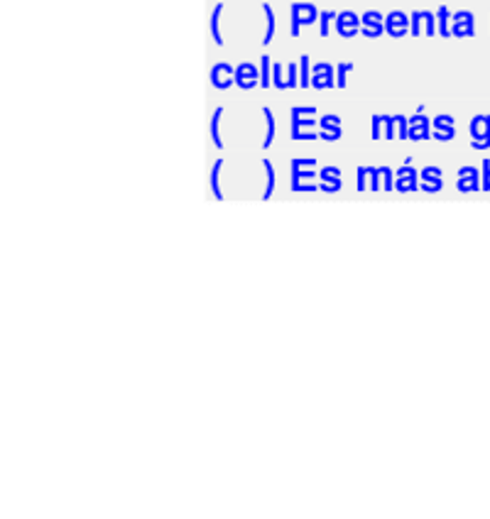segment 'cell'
Instances as JSON below:
<instances>
[{"instance_id": "1", "label": "cell", "mask_w": 490, "mask_h": 519, "mask_svg": "<svg viewBox=\"0 0 490 519\" xmlns=\"http://www.w3.org/2000/svg\"><path fill=\"white\" fill-rule=\"evenodd\" d=\"M289 12H292V37H300L302 27L307 25H314L316 20H319L321 12L316 10L314 3H292V8H289Z\"/></svg>"}, {"instance_id": "2", "label": "cell", "mask_w": 490, "mask_h": 519, "mask_svg": "<svg viewBox=\"0 0 490 519\" xmlns=\"http://www.w3.org/2000/svg\"><path fill=\"white\" fill-rule=\"evenodd\" d=\"M272 83L279 91L297 89L300 86V62L287 64V69L282 64H272Z\"/></svg>"}, {"instance_id": "3", "label": "cell", "mask_w": 490, "mask_h": 519, "mask_svg": "<svg viewBox=\"0 0 490 519\" xmlns=\"http://www.w3.org/2000/svg\"><path fill=\"white\" fill-rule=\"evenodd\" d=\"M471 147L473 150L490 147V115H475L471 120Z\"/></svg>"}, {"instance_id": "4", "label": "cell", "mask_w": 490, "mask_h": 519, "mask_svg": "<svg viewBox=\"0 0 490 519\" xmlns=\"http://www.w3.org/2000/svg\"><path fill=\"white\" fill-rule=\"evenodd\" d=\"M422 30L427 37L436 35V15H432V12H427V10H414L412 15H409V35L419 37Z\"/></svg>"}, {"instance_id": "5", "label": "cell", "mask_w": 490, "mask_h": 519, "mask_svg": "<svg viewBox=\"0 0 490 519\" xmlns=\"http://www.w3.org/2000/svg\"><path fill=\"white\" fill-rule=\"evenodd\" d=\"M209 81L213 83V89L226 91L236 83V67H231L228 62H218L211 67V74H209Z\"/></svg>"}, {"instance_id": "6", "label": "cell", "mask_w": 490, "mask_h": 519, "mask_svg": "<svg viewBox=\"0 0 490 519\" xmlns=\"http://www.w3.org/2000/svg\"><path fill=\"white\" fill-rule=\"evenodd\" d=\"M334 30L338 32L343 40H351L361 32V15H356L353 10H343L336 15L334 20Z\"/></svg>"}, {"instance_id": "7", "label": "cell", "mask_w": 490, "mask_h": 519, "mask_svg": "<svg viewBox=\"0 0 490 519\" xmlns=\"http://www.w3.org/2000/svg\"><path fill=\"white\" fill-rule=\"evenodd\" d=\"M409 140L412 142H427L432 140V120L424 115L422 108L409 118Z\"/></svg>"}, {"instance_id": "8", "label": "cell", "mask_w": 490, "mask_h": 519, "mask_svg": "<svg viewBox=\"0 0 490 519\" xmlns=\"http://www.w3.org/2000/svg\"><path fill=\"white\" fill-rule=\"evenodd\" d=\"M311 86L316 91L334 89L336 86V67L329 62H321L316 67H311Z\"/></svg>"}, {"instance_id": "9", "label": "cell", "mask_w": 490, "mask_h": 519, "mask_svg": "<svg viewBox=\"0 0 490 519\" xmlns=\"http://www.w3.org/2000/svg\"><path fill=\"white\" fill-rule=\"evenodd\" d=\"M236 86L243 91H250L255 86H260V67L250 62H243L236 67Z\"/></svg>"}, {"instance_id": "10", "label": "cell", "mask_w": 490, "mask_h": 519, "mask_svg": "<svg viewBox=\"0 0 490 519\" xmlns=\"http://www.w3.org/2000/svg\"><path fill=\"white\" fill-rule=\"evenodd\" d=\"M361 32H363V37H368V40H377V37H382V32H385V17H382V12L380 10L363 12Z\"/></svg>"}, {"instance_id": "11", "label": "cell", "mask_w": 490, "mask_h": 519, "mask_svg": "<svg viewBox=\"0 0 490 519\" xmlns=\"http://www.w3.org/2000/svg\"><path fill=\"white\" fill-rule=\"evenodd\" d=\"M314 113H316V108H311V105H294L292 108V135L304 133V130H309V128H316Z\"/></svg>"}, {"instance_id": "12", "label": "cell", "mask_w": 490, "mask_h": 519, "mask_svg": "<svg viewBox=\"0 0 490 519\" xmlns=\"http://www.w3.org/2000/svg\"><path fill=\"white\" fill-rule=\"evenodd\" d=\"M419 189V171L414 167H400L395 171V192L412 194Z\"/></svg>"}, {"instance_id": "13", "label": "cell", "mask_w": 490, "mask_h": 519, "mask_svg": "<svg viewBox=\"0 0 490 519\" xmlns=\"http://www.w3.org/2000/svg\"><path fill=\"white\" fill-rule=\"evenodd\" d=\"M385 32L395 40L409 35V15L402 10H392L385 15Z\"/></svg>"}, {"instance_id": "14", "label": "cell", "mask_w": 490, "mask_h": 519, "mask_svg": "<svg viewBox=\"0 0 490 519\" xmlns=\"http://www.w3.org/2000/svg\"><path fill=\"white\" fill-rule=\"evenodd\" d=\"M419 189L427 194H439L444 189V174L439 167H424L419 171Z\"/></svg>"}, {"instance_id": "15", "label": "cell", "mask_w": 490, "mask_h": 519, "mask_svg": "<svg viewBox=\"0 0 490 519\" xmlns=\"http://www.w3.org/2000/svg\"><path fill=\"white\" fill-rule=\"evenodd\" d=\"M456 189H459L461 194H473V192H478V189H483L478 167H461L459 179H456Z\"/></svg>"}, {"instance_id": "16", "label": "cell", "mask_w": 490, "mask_h": 519, "mask_svg": "<svg viewBox=\"0 0 490 519\" xmlns=\"http://www.w3.org/2000/svg\"><path fill=\"white\" fill-rule=\"evenodd\" d=\"M319 137L324 142H336L341 140V135H343V125H341V118L334 113L324 115V118L319 120Z\"/></svg>"}, {"instance_id": "17", "label": "cell", "mask_w": 490, "mask_h": 519, "mask_svg": "<svg viewBox=\"0 0 490 519\" xmlns=\"http://www.w3.org/2000/svg\"><path fill=\"white\" fill-rule=\"evenodd\" d=\"M456 135L454 130V118L451 115H436L432 120V137L436 142H451Z\"/></svg>"}, {"instance_id": "18", "label": "cell", "mask_w": 490, "mask_h": 519, "mask_svg": "<svg viewBox=\"0 0 490 519\" xmlns=\"http://www.w3.org/2000/svg\"><path fill=\"white\" fill-rule=\"evenodd\" d=\"M451 35L454 37H471L473 35V12L461 10L451 17Z\"/></svg>"}, {"instance_id": "19", "label": "cell", "mask_w": 490, "mask_h": 519, "mask_svg": "<svg viewBox=\"0 0 490 519\" xmlns=\"http://www.w3.org/2000/svg\"><path fill=\"white\" fill-rule=\"evenodd\" d=\"M319 177H321V184H319L321 192H326V194L341 192V169L338 167H324V169L319 171Z\"/></svg>"}, {"instance_id": "20", "label": "cell", "mask_w": 490, "mask_h": 519, "mask_svg": "<svg viewBox=\"0 0 490 519\" xmlns=\"http://www.w3.org/2000/svg\"><path fill=\"white\" fill-rule=\"evenodd\" d=\"M221 12H223V3H218V6L213 8L211 17H209V27H211V37H213V42H216L218 47H223V44H226V37L221 35Z\"/></svg>"}, {"instance_id": "21", "label": "cell", "mask_w": 490, "mask_h": 519, "mask_svg": "<svg viewBox=\"0 0 490 519\" xmlns=\"http://www.w3.org/2000/svg\"><path fill=\"white\" fill-rule=\"evenodd\" d=\"M263 12H265V35H263V47H268L270 42H272V37H275V27H277V20H275V10H272V6H268V3H265V6H263Z\"/></svg>"}, {"instance_id": "22", "label": "cell", "mask_w": 490, "mask_h": 519, "mask_svg": "<svg viewBox=\"0 0 490 519\" xmlns=\"http://www.w3.org/2000/svg\"><path fill=\"white\" fill-rule=\"evenodd\" d=\"M221 120H223V108L218 105V108L213 110V115H211V140H213V145H216L218 150H223V147H226V142H223V137H221Z\"/></svg>"}, {"instance_id": "23", "label": "cell", "mask_w": 490, "mask_h": 519, "mask_svg": "<svg viewBox=\"0 0 490 519\" xmlns=\"http://www.w3.org/2000/svg\"><path fill=\"white\" fill-rule=\"evenodd\" d=\"M221 169H223V160H216L211 167V174H209V184H211V194L223 201V192H221Z\"/></svg>"}, {"instance_id": "24", "label": "cell", "mask_w": 490, "mask_h": 519, "mask_svg": "<svg viewBox=\"0 0 490 519\" xmlns=\"http://www.w3.org/2000/svg\"><path fill=\"white\" fill-rule=\"evenodd\" d=\"M265 167V192H263V201H268V198H272L275 194V184H277V174H275V167L270 160L263 162Z\"/></svg>"}, {"instance_id": "25", "label": "cell", "mask_w": 490, "mask_h": 519, "mask_svg": "<svg viewBox=\"0 0 490 519\" xmlns=\"http://www.w3.org/2000/svg\"><path fill=\"white\" fill-rule=\"evenodd\" d=\"M263 118H265V140H263V147L268 150L270 145H272L275 140V113L272 108H268V105H263Z\"/></svg>"}, {"instance_id": "26", "label": "cell", "mask_w": 490, "mask_h": 519, "mask_svg": "<svg viewBox=\"0 0 490 519\" xmlns=\"http://www.w3.org/2000/svg\"><path fill=\"white\" fill-rule=\"evenodd\" d=\"M436 35L451 37V12L446 6H441L436 12Z\"/></svg>"}, {"instance_id": "27", "label": "cell", "mask_w": 490, "mask_h": 519, "mask_svg": "<svg viewBox=\"0 0 490 519\" xmlns=\"http://www.w3.org/2000/svg\"><path fill=\"white\" fill-rule=\"evenodd\" d=\"M373 174H375V167H358V169H356V189H358V192H366V189H370Z\"/></svg>"}, {"instance_id": "28", "label": "cell", "mask_w": 490, "mask_h": 519, "mask_svg": "<svg viewBox=\"0 0 490 519\" xmlns=\"http://www.w3.org/2000/svg\"><path fill=\"white\" fill-rule=\"evenodd\" d=\"M270 83H272V59L268 54H263L260 57V86L268 89Z\"/></svg>"}, {"instance_id": "29", "label": "cell", "mask_w": 490, "mask_h": 519, "mask_svg": "<svg viewBox=\"0 0 490 519\" xmlns=\"http://www.w3.org/2000/svg\"><path fill=\"white\" fill-rule=\"evenodd\" d=\"M300 86L302 89H307V86H311V62L307 54H302L300 57Z\"/></svg>"}, {"instance_id": "30", "label": "cell", "mask_w": 490, "mask_h": 519, "mask_svg": "<svg viewBox=\"0 0 490 519\" xmlns=\"http://www.w3.org/2000/svg\"><path fill=\"white\" fill-rule=\"evenodd\" d=\"M382 137H385V140H395V137H398L395 115H382Z\"/></svg>"}, {"instance_id": "31", "label": "cell", "mask_w": 490, "mask_h": 519, "mask_svg": "<svg viewBox=\"0 0 490 519\" xmlns=\"http://www.w3.org/2000/svg\"><path fill=\"white\" fill-rule=\"evenodd\" d=\"M311 179H314V169L292 167V179H289V184H292V187H297V184H302V182H311Z\"/></svg>"}, {"instance_id": "32", "label": "cell", "mask_w": 490, "mask_h": 519, "mask_svg": "<svg viewBox=\"0 0 490 519\" xmlns=\"http://www.w3.org/2000/svg\"><path fill=\"white\" fill-rule=\"evenodd\" d=\"M336 15H338V12H336V10H324V12H321V15H319V35H321V37H329V32H331V22L336 20Z\"/></svg>"}, {"instance_id": "33", "label": "cell", "mask_w": 490, "mask_h": 519, "mask_svg": "<svg viewBox=\"0 0 490 519\" xmlns=\"http://www.w3.org/2000/svg\"><path fill=\"white\" fill-rule=\"evenodd\" d=\"M351 69H353V62H341L338 67H336V86H338V89H346V76Z\"/></svg>"}, {"instance_id": "34", "label": "cell", "mask_w": 490, "mask_h": 519, "mask_svg": "<svg viewBox=\"0 0 490 519\" xmlns=\"http://www.w3.org/2000/svg\"><path fill=\"white\" fill-rule=\"evenodd\" d=\"M380 187L382 192H392L395 189V171L390 167H380Z\"/></svg>"}, {"instance_id": "35", "label": "cell", "mask_w": 490, "mask_h": 519, "mask_svg": "<svg viewBox=\"0 0 490 519\" xmlns=\"http://www.w3.org/2000/svg\"><path fill=\"white\" fill-rule=\"evenodd\" d=\"M395 123H398L400 140H409V118H405V115H395Z\"/></svg>"}, {"instance_id": "36", "label": "cell", "mask_w": 490, "mask_h": 519, "mask_svg": "<svg viewBox=\"0 0 490 519\" xmlns=\"http://www.w3.org/2000/svg\"><path fill=\"white\" fill-rule=\"evenodd\" d=\"M480 184H483V192L490 194V162H483V169H480Z\"/></svg>"}, {"instance_id": "37", "label": "cell", "mask_w": 490, "mask_h": 519, "mask_svg": "<svg viewBox=\"0 0 490 519\" xmlns=\"http://www.w3.org/2000/svg\"><path fill=\"white\" fill-rule=\"evenodd\" d=\"M373 140H380L382 137V115H373V133H370Z\"/></svg>"}, {"instance_id": "38", "label": "cell", "mask_w": 490, "mask_h": 519, "mask_svg": "<svg viewBox=\"0 0 490 519\" xmlns=\"http://www.w3.org/2000/svg\"><path fill=\"white\" fill-rule=\"evenodd\" d=\"M289 164H292V167H302V169H311V167H316V160H314V157H309V160H300V157H294Z\"/></svg>"}, {"instance_id": "39", "label": "cell", "mask_w": 490, "mask_h": 519, "mask_svg": "<svg viewBox=\"0 0 490 519\" xmlns=\"http://www.w3.org/2000/svg\"><path fill=\"white\" fill-rule=\"evenodd\" d=\"M292 192H294V194H302V192H319V187H316V184H311V182H302V184H297V187H292Z\"/></svg>"}, {"instance_id": "40", "label": "cell", "mask_w": 490, "mask_h": 519, "mask_svg": "<svg viewBox=\"0 0 490 519\" xmlns=\"http://www.w3.org/2000/svg\"><path fill=\"white\" fill-rule=\"evenodd\" d=\"M370 192H382V187H380V167H375V174H373V182H370Z\"/></svg>"}]
</instances>
